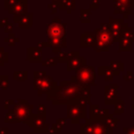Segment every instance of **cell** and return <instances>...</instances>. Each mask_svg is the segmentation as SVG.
I'll list each match as a JSON object with an SVG mask.
<instances>
[{"instance_id": "6da1fadb", "label": "cell", "mask_w": 134, "mask_h": 134, "mask_svg": "<svg viewBox=\"0 0 134 134\" xmlns=\"http://www.w3.org/2000/svg\"><path fill=\"white\" fill-rule=\"evenodd\" d=\"M83 86L84 85L71 80H62L55 88L46 94L47 99H50L53 105L67 104L71 100H81Z\"/></svg>"}, {"instance_id": "7a4b0ae2", "label": "cell", "mask_w": 134, "mask_h": 134, "mask_svg": "<svg viewBox=\"0 0 134 134\" xmlns=\"http://www.w3.org/2000/svg\"><path fill=\"white\" fill-rule=\"evenodd\" d=\"M94 34L96 36L94 51H96V52L109 51L111 46L115 42V40L111 34L109 23H100L98 27L94 28Z\"/></svg>"}, {"instance_id": "3957f363", "label": "cell", "mask_w": 134, "mask_h": 134, "mask_svg": "<svg viewBox=\"0 0 134 134\" xmlns=\"http://www.w3.org/2000/svg\"><path fill=\"white\" fill-rule=\"evenodd\" d=\"M58 85L57 81L48 75L46 70H34L32 71V89L38 92V94L48 93L50 90L55 88Z\"/></svg>"}, {"instance_id": "277c9868", "label": "cell", "mask_w": 134, "mask_h": 134, "mask_svg": "<svg viewBox=\"0 0 134 134\" xmlns=\"http://www.w3.org/2000/svg\"><path fill=\"white\" fill-rule=\"evenodd\" d=\"M66 117L72 124L85 119V105L81 100H71L66 104Z\"/></svg>"}, {"instance_id": "5b68a950", "label": "cell", "mask_w": 134, "mask_h": 134, "mask_svg": "<svg viewBox=\"0 0 134 134\" xmlns=\"http://www.w3.org/2000/svg\"><path fill=\"white\" fill-rule=\"evenodd\" d=\"M48 39H66V23L61 18H52L46 28Z\"/></svg>"}, {"instance_id": "8992f818", "label": "cell", "mask_w": 134, "mask_h": 134, "mask_svg": "<svg viewBox=\"0 0 134 134\" xmlns=\"http://www.w3.org/2000/svg\"><path fill=\"white\" fill-rule=\"evenodd\" d=\"M16 114L17 120L18 122L22 121V122H28L29 118L31 117L32 113V105L28 103L27 98H21L18 100V103L16 105H14V107L12 108Z\"/></svg>"}, {"instance_id": "52a82bcc", "label": "cell", "mask_w": 134, "mask_h": 134, "mask_svg": "<svg viewBox=\"0 0 134 134\" xmlns=\"http://www.w3.org/2000/svg\"><path fill=\"white\" fill-rule=\"evenodd\" d=\"M70 80L74 81L81 85H87V86L94 85V83H95L94 66H84V67L80 68L76 71L75 75H71Z\"/></svg>"}, {"instance_id": "ba28073f", "label": "cell", "mask_w": 134, "mask_h": 134, "mask_svg": "<svg viewBox=\"0 0 134 134\" xmlns=\"http://www.w3.org/2000/svg\"><path fill=\"white\" fill-rule=\"evenodd\" d=\"M27 127L31 129L34 133H47V115L32 113L27 122Z\"/></svg>"}, {"instance_id": "9c48e42d", "label": "cell", "mask_w": 134, "mask_h": 134, "mask_svg": "<svg viewBox=\"0 0 134 134\" xmlns=\"http://www.w3.org/2000/svg\"><path fill=\"white\" fill-rule=\"evenodd\" d=\"M109 26H110V30L111 34L115 40V42H118L119 39L122 37V31L124 29L129 26L128 23H124V19L119 18V19H109Z\"/></svg>"}, {"instance_id": "30bf717a", "label": "cell", "mask_w": 134, "mask_h": 134, "mask_svg": "<svg viewBox=\"0 0 134 134\" xmlns=\"http://www.w3.org/2000/svg\"><path fill=\"white\" fill-rule=\"evenodd\" d=\"M9 14L14 17H20L28 14V0H19L13 7L8 9Z\"/></svg>"}, {"instance_id": "8fae6325", "label": "cell", "mask_w": 134, "mask_h": 134, "mask_svg": "<svg viewBox=\"0 0 134 134\" xmlns=\"http://www.w3.org/2000/svg\"><path fill=\"white\" fill-rule=\"evenodd\" d=\"M43 50L39 46H28L27 47V60L29 62H42Z\"/></svg>"}, {"instance_id": "7c38bea8", "label": "cell", "mask_w": 134, "mask_h": 134, "mask_svg": "<svg viewBox=\"0 0 134 134\" xmlns=\"http://www.w3.org/2000/svg\"><path fill=\"white\" fill-rule=\"evenodd\" d=\"M85 63H86V58L83 57V55L73 58L71 60L66 61V70H68V71H73V70L77 71L80 68L85 66Z\"/></svg>"}, {"instance_id": "4fadbf2b", "label": "cell", "mask_w": 134, "mask_h": 134, "mask_svg": "<svg viewBox=\"0 0 134 134\" xmlns=\"http://www.w3.org/2000/svg\"><path fill=\"white\" fill-rule=\"evenodd\" d=\"M32 14H26L20 17H14V23L20 28H31L32 27Z\"/></svg>"}, {"instance_id": "5bb4252c", "label": "cell", "mask_w": 134, "mask_h": 134, "mask_svg": "<svg viewBox=\"0 0 134 134\" xmlns=\"http://www.w3.org/2000/svg\"><path fill=\"white\" fill-rule=\"evenodd\" d=\"M80 42V45L82 47H94L96 42V36L94 32H81Z\"/></svg>"}, {"instance_id": "9a60e30c", "label": "cell", "mask_w": 134, "mask_h": 134, "mask_svg": "<svg viewBox=\"0 0 134 134\" xmlns=\"http://www.w3.org/2000/svg\"><path fill=\"white\" fill-rule=\"evenodd\" d=\"M98 73L107 81H112L114 79V76L119 74V72L115 71L111 66H99Z\"/></svg>"}, {"instance_id": "2e32d148", "label": "cell", "mask_w": 134, "mask_h": 134, "mask_svg": "<svg viewBox=\"0 0 134 134\" xmlns=\"http://www.w3.org/2000/svg\"><path fill=\"white\" fill-rule=\"evenodd\" d=\"M117 43H118V51H120V52L133 51V41L132 40L121 37Z\"/></svg>"}, {"instance_id": "e0dca14e", "label": "cell", "mask_w": 134, "mask_h": 134, "mask_svg": "<svg viewBox=\"0 0 134 134\" xmlns=\"http://www.w3.org/2000/svg\"><path fill=\"white\" fill-rule=\"evenodd\" d=\"M90 118L93 121V133L92 134H107L108 130L100 118H93V117H90Z\"/></svg>"}, {"instance_id": "ac0fdd59", "label": "cell", "mask_w": 134, "mask_h": 134, "mask_svg": "<svg viewBox=\"0 0 134 134\" xmlns=\"http://www.w3.org/2000/svg\"><path fill=\"white\" fill-rule=\"evenodd\" d=\"M102 120H103L104 125L106 126V128H107V130H108L109 132H113L114 129L116 128L117 124H118V119L114 118L112 114H109L108 116H106V117H105L104 119H102Z\"/></svg>"}, {"instance_id": "d6986e66", "label": "cell", "mask_w": 134, "mask_h": 134, "mask_svg": "<svg viewBox=\"0 0 134 134\" xmlns=\"http://www.w3.org/2000/svg\"><path fill=\"white\" fill-rule=\"evenodd\" d=\"M93 133V121L89 117L81 124V134H92Z\"/></svg>"}, {"instance_id": "ffe728a7", "label": "cell", "mask_w": 134, "mask_h": 134, "mask_svg": "<svg viewBox=\"0 0 134 134\" xmlns=\"http://www.w3.org/2000/svg\"><path fill=\"white\" fill-rule=\"evenodd\" d=\"M80 22L87 24L90 22V9L89 8H82L80 10Z\"/></svg>"}, {"instance_id": "44dd1931", "label": "cell", "mask_w": 134, "mask_h": 134, "mask_svg": "<svg viewBox=\"0 0 134 134\" xmlns=\"http://www.w3.org/2000/svg\"><path fill=\"white\" fill-rule=\"evenodd\" d=\"M28 79L27 70H14V80L15 81H26Z\"/></svg>"}, {"instance_id": "7402d4cb", "label": "cell", "mask_w": 134, "mask_h": 134, "mask_svg": "<svg viewBox=\"0 0 134 134\" xmlns=\"http://www.w3.org/2000/svg\"><path fill=\"white\" fill-rule=\"evenodd\" d=\"M3 41H4L5 43H7V44H8V46L14 47V46L19 42V38H18V37H16V36L14 35V32H10V34H8V36L4 37Z\"/></svg>"}, {"instance_id": "603a6c76", "label": "cell", "mask_w": 134, "mask_h": 134, "mask_svg": "<svg viewBox=\"0 0 134 134\" xmlns=\"http://www.w3.org/2000/svg\"><path fill=\"white\" fill-rule=\"evenodd\" d=\"M3 121H4L5 124H8V122H15V124H17V122H18L17 117H16V114H15V112H14L13 109H9V110H8V112H7V113L5 114V116H4Z\"/></svg>"}, {"instance_id": "cb8c5ba5", "label": "cell", "mask_w": 134, "mask_h": 134, "mask_svg": "<svg viewBox=\"0 0 134 134\" xmlns=\"http://www.w3.org/2000/svg\"><path fill=\"white\" fill-rule=\"evenodd\" d=\"M9 61V52L5 50L3 46H0V66H3L5 62Z\"/></svg>"}, {"instance_id": "d4e9b609", "label": "cell", "mask_w": 134, "mask_h": 134, "mask_svg": "<svg viewBox=\"0 0 134 134\" xmlns=\"http://www.w3.org/2000/svg\"><path fill=\"white\" fill-rule=\"evenodd\" d=\"M9 87V77L8 75H0V88L6 90Z\"/></svg>"}, {"instance_id": "484cf974", "label": "cell", "mask_w": 134, "mask_h": 134, "mask_svg": "<svg viewBox=\"0 0 134 134\" xmlns=\"http://www.w3.org/2000/svg\"><path fill=\"white\" fill-rule=\"evenodd\" d=\"M122 37L124 38H127V39H130L134 42V31H133V28L130 27V26H127L124 31H122Z\"/></svg>"}, {"instance_id": "4316f807", "label": "cell", "mask_w": 134, "mask_h": 134, "mask_svg": "<svg viewBox=\"0 0 134 134\" xmlns=\"http://www.w3.org/2000/svg\"><path fill=\"white\" fill-rule=\"evenodd\" d=\"M110 66L117 72L121 71L124 69V62L122 61H111L110 62Z\"/></svg>"}, {"instance_id": "83f0119b", "label": "cell", "mask_w": 134, "mask_h": 134, "mask_svg": "<svg viewBox=\"0 0 134 134\" xmlns=\"http://www.w3.org/2000/svg\"><path fill=\"white\" fill-rule=\"evenodd\" d=\"M118 86L117 85H105L104 86V93H117Z\"/></svg>"}, {"instance_id": "f1b7e54d", "label": "cell", "mask_w": 134, "mask_h": 134, "mask_svg": "<svg viewBox=\"0 0 134 134\" xmlns=\"http://www.w3.org/2000/svg\"><path fill=\"white\" fill-rule=\"evenodd\" d=\"M57 63H58V60L52 57H48L47 59L42 61L43 66H57Z\"/></svg>"}, {"instance_id": "f546056e", "label": "cell", "mask_w": 134, "mask_h": 134, "mask_svg": "<svg viewBox=\"0 0 134 134\" xmlns=\"http://www.w3.org/2000/svg\"><path fill=\"white\" fill-rule=\"evenodd\" d=\"M76 6V0H69V2L67 3V5L65 6V10L67 14H70L72 9H74Z\"/></svg>"}, {"instance_id": "4dcf8cb0", "label": "cell", "mask_w": 134, "mask_h": 134, "mask_svg": "<svg viewBox=\"0 0 134 134\" xmlns=\"http://www.w3.org/2000/svg\"><path fill=\"white\" fill-rule=\"evenodd\" d=\"M46 7H47L48 9H50L52 14H57V12H58V9H59L58 3L54 2V1H50L49 3H47V4H46Z\"/></svg>"}, {"instance_id": "1f68e13d", "label": "cell", "mask_w": 134, "mask_h": 134, "mask_svg": "<svg viewBox=\"0 0 134 134\" xmlns=\"http://www.w3.org/2000/svg\"><path fill=\"white\" fill-rule=\"evenodd\" d=\"M37 113L41 115H47V107L44 104H39L37 107Z\"/></svg>"}, {"instance_id": "d6a6232c", "label": "cell", "mask_w": 134, "mask_h": 134, "mask_svg": "<svg viewBox=\"0 0 134 134\" xmlns=\"http://www.w3.org/2000/svg\"><path fill=\"white\" fill-rule=\"evenodd\" d=\"M19 0H3V6L5 9H9L10 7H13Z\"/></svg>"}, {"instance_id": "836d02e7", "label": "cell", "mask_w": 134, "mask_h": 134, "mask_svg": "<svg viewBox=\"0 0 134 134\" xmlns=\"http://www.w3.org/2000/svg\"><path fill=\"white\" fill-rule=\"evenodd\" d=\"M12 105H15V100L13 98H6L4 100V103H3V108L5 110H9Z\"/></svg>"}, {"instance_id": "e575fe53", "label": "cell", "mask_w": 134, "mask_h": 134, "mask_svg": "<svg viewBox=\"0 0 134 134\" xmlns=\"http://www.w3.org/2000/svg\"><path fill=\"white\" fill-rule=\"evenodd\" d=\"M122 99H119L116 104H115V109H114V113H122Z\"/></svg>"}, {"instance_id": "d590c367", "label": "cell", "mask_w": 134, "mask_h": 134, "mask_svg": "<svg viewBox=\"0 0 134 134\" xmlns=\"http://www.w3.org/2000/svg\"><path fill=\"white\" fill-rule=\"evenodd\" d=\"M81 55V52L80 51H69L67 52V57H66V61L68 60H71L73 58H76V57H80Z\"/></svg>"}, {"instance_id": "8d00e7d4", "label": "cell", "mask_w": 134, "mask_h": 134, "mask_svg": "<svg viewBox=\"0 0 134 134\" xmlns=\"http://www.w3.org/2000/svg\"><path fill=\"white\" fill-rule=\"evenodd\" d=\"M66 57H67V53L64 52V51H60L59 53H57V57L55 59L60 62H66Z\"/></svg>"}, {"instance_id": "74e56055", "label": "cell", "mask_w": 134, "mask_h": 134, "mask_svg": "<svg viewBox=\"0 0 134 134\" xmlns=\"http://www.w3.org/2000/svg\"><path fill=\"white\" fill-rule=\"evenodd\" d=\"M7 24H9V20L7 17H3V18H0V27L3 29Z\"/></svg>"}, {"instance_id": "f35d334b", "label": "cell", "mask_w": 134, "mask_h": 134, "mask_svg": "<svg viewBox=\"0 0 134 134\" xmlns=\"http://www.w3.org/2000/svg\"><path fill=\"white\" fill-rule=\"evenodd\" d=\"M90 8L98 9L99 8V0H90Z\"/></svg>"}, {"instance_id": "ab89813d", "label": "cell", "mask_w": 134, "mask_h": 134, "mask_svg": "<svg viewBox=\"0 0 134 134\" xmlns=\"http://www.w3.org/2000/svg\"><path fill=\"white\" fill-rule=\"evenodd\" d=\"M55 122H57V124H58V125L63 129V128L66 126V122H67V121H66V118H57Z\"/></svg>"}, {"instance_id": "60d3db41", "label": "cell", "mask_w": 134, "mask_h": 134, "mask_svg": "<svg viewBox=\"0 0 134 134\" xmlns=\"http://www.w3.org/2000/svg\"><path fill=\"white\" fill-rule=\"evenodd\" d=\"M69 2V0H59L57 3H58V6H59V9L60 8H64L65 9V6L67 5V3Z\"/></svg>"}, {"instance_id": "b9f144b4", "label": "cell", "mask_w": 134, "mask_h": 134, "mask_svg": "<svg viewBox=\"0 0 134 134\" xmlns=\"http://www.w3.org/2000/svg\"><path fill=\"white\" fill-rule=\"evenodd\" d=\"M51 129H53L58 134L62 132V128H61L57 122H52V124H51Z\"/></svg>"}, {"instance_id": "7bdbcfd3", "label": "cell", "mask_w": 134, "mask_h": 134, "mask_svg": "<svg viewBox=\"0 0 134 134\" xmlns=\"http://www.w3.org/2000/svg\"><path fill=\"white\" fill-rule=\"evenodd\" d=\"M13 29H14V26L9 23V24H7V25L3 28V31H4L5 34H10V32H13Z\"/></svg>"}, {"instance_id": "ee69618b", "label": "cell", "mask_w": 134, "mask_h": 134, "mask_svg": "<svg viewBox=\"0 0 134 134\" xmlns=\"http://www.w3.org/2000/svg\"><path fill=\"white\" fill-rule=\"evenodd\" d=\"M122 79H124V81H129V80L131 81V80H133V71L132 70H129L128 71V74L125 75Z\"/></svg>"}, {"instance_id": "f6af8a7d", "label": "cell", "mask_w": 134, "mask_h": 134, "mask_svg": "<svg viewBox=\"0 0 134 134\" xmlns=\"http://www.w3.org/2000/svg\"><path fill=\"white\" fill-rule=\"evenodd\" d=\"M50 48H51V51H53L55 53H59L60 51H62V47H60V46H51Z\"/></svg>"}, {"instance_id": "bcb514c9", "label": "cell", "mask_w": 134, "mask_h": 134, "mask_svg": "<svg viewBox=\"0 0 134 134\" xmlns=\"http://www.w3.org/2000/svg\"><path fill=\"white\" fill-rule=\"evenodd\" d=\"M0 134H9V129L8 128H2V129H0Z\"/></svg>"}, {"instance_id": "7dc6e473", "label": "cell", "mask_w": 134, "mask_h": 134, "mask_svg": "<svg viewBox=\"0 0 134 134\" xmlns=\"http://www.w3.org/2000/svg\"><path fill=\"white\" fill-rule=\"evenodd\" d=\"M117 1H119V2H121L124 4H127V5H131L132 6V0H117Z\"/></svg>"}, {"instance_id": "c3c4849f", "label": "cell", "mask_w": 134, "mask_h": 134, "mask_svg": "<svg viewBox=\"0 0 134 134\" xmlns=\"http://www.w3.org/2000/svg\"><path fill=\"white\" fill-rule=\"evenodd\" d=\"M125 133L126 134H134V127L132 129H130L129 131H128V129H125Z\"/></svg>"}, {"instance_id": "681fc988", "label": "cell", "mask_w": 134, "mask_h": 134, "mask_svg": "<svg viewBox=\"0 0 134 134\" xmlns=\"http://www.w3.org/2000/svg\"><path fill=\"white\" fill-rule=\"evenodd\" d=\"M46 134H58V133H57L53 129H51V128H50V129H48V131H47V133H46Z\"/></svg>"}, {"instance_id": "f907efd6", "label": "cell", "mask_w": 134, "mask_h": 134, "mask_svg": "<svg viewBox=\"0 0 134 134\" xmlns=\"http://www.w3.org/2000/svg\"><path fill=\"white\" fill-rule=\"evenodd\" d=\"M132 6H133V8H134V0H132Z\"/></svg>"}, {"instance_id": "816d5d0a", "label": "cell", "mask_w": 134, "mask_h": 134, "mask_svg": "<svg viewBox=\"0 0 134 134\" xmlns=\"http://www.w3.org/2000/svg\"><path fill=\"white\" fill-rule=\"evenodd\" d=\"M133 108H134V95H133Z\"/></svg>"}, {"instance_id": "f5cc1de1", "label": "cell", "mask_w": 134, "mask_h": 134, "mask_svg": "<svg viewBox=\"0 0 134 134\" xmlns=\"http://www.w3.org/2000/svg\"><path fill=\"white\" fill-rule=\"evenodd\" d=\"M51 1H54V2H58L59 0H51Z\"/></svg>"}, {"instance_id": "db71d44e", "label": "cell", "mask_w": 134, "mask_h": 134, "mask_svg": "<svg viewBox=\"0 0 134 134\" xmlns=\"http://www.w3.org/2000/svg\"><path fill=\"white\" fill-rule=\"evenodd\" d=\"M28 134H32V132H29V133H28Z\"/></svg>"}]
</instances>
